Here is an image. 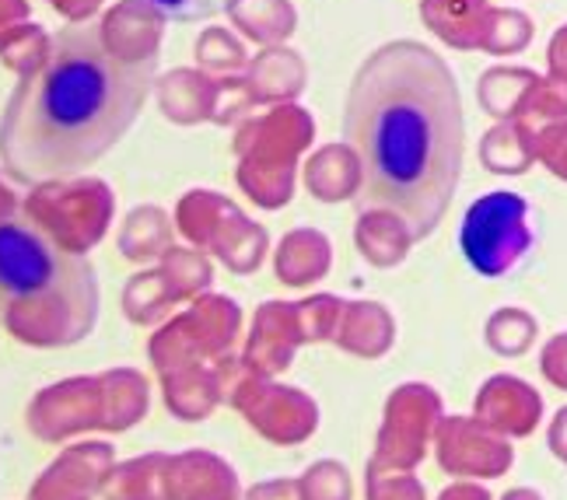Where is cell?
I'll use <instances>...</instances> for the list:
<instances>
[{
  "label": "cell",
  "mask_w": 567,
  "mask_h": 500,
  "mask_svg": "<svg viewBox=\"0 0 567 500\" xmlns=\"http://www.w3.org/2000/svg\"><path fill=\"white\" fill-rule=\"evenodd\" d=\"M554 67L557 71H567V32L557 35V42H554Z\"/></svg>",
  "instance_id": "cell-9"
},
{
  "label": "cell",
  "mask_w": 567,
  "mask_h": 500,
  "mask_svg": "<svg viewBox=\"0 0 567 500\" xmlns=\"http://www.w3.org/2000/svg\"><path fill=\"white\" fill-rule=\"evenodd\" d=\"M484 158L491 165V171H526L529 165V147H522V137L515 129H494L487 137V147H484Z\"/></svg>",
  "instance_id": "cell-6"
},
{
  "label": "cell",
  "mask_w": 567,
  "mask_h": 500,
  "mask_svg": "<svg viewBox=\"0 0 567 500\" xmlns=\"http://www.w3.org/2000/svg\"><path fill=\"white\" fill-rule=\"evenodd\" d=\"M155 74L158 56H123L102 21L60 29L0 116V165L25 186L92 168L137 123Z\"/></svg>",
  "instance_id": "cell-2"
},
{
  "label": "cell",
  "mask_w": 567,
  "mask_h": 500,
  "mask_svg": "<svg viewBox=\"0 0 567 500\" xmlns=\"http://www.w3.org/2000/svg\"><path fill=\"white\" fill-rule=\"evenodd\" d=\"M480 14H484L480 0H427V21L434 25V32L460 42V46L476 42Z\"/></svg>",
  "instance_id": "cell-5"
},
{
  "label": "cell",
  "mask_w": 567,
  "mask_h": 500,
  "mask_svg": "<svg viewBox=\"0 0 567 500\" xmlns=\"http://www.w3.org/2000/svg\"><path fill=\"white\" fill-rule=\"evenodd\" d=\"M343 140L358 162L361 213H392L410 242L427 238L445 221L466 155L452 67L413 39L379 46L347 88Z\"/></svg>",
  "instance_id": "cell-1"
},
{
  "label": "cell",
  "mask_w": 567,
  "mask_h": 500,
  "mask_svg": "<svg viewBox=\"0 0 567 500\" xmlns=\"http://www.w3.org/2000/svg\"><path fill=\"white\" fill-rule=\"evenodd\" d=\"M0 319L39 346L78 343L99 319V273L32 217L0 213Z\"/></svg>",
  "instance_id": "cell-3"
},
{
  "label": "cell",
  "mask_w": 567,
  "mask_h": 500,
  "mask_svg": "<svg viewBox=\"0 0 567 500\" xmlns=\"http://www.w3.org/2000/svg\"><path fill=\"white\" fill-rule=\"evenodd\" d=\"M144 4L176 21H204L231 8V0H144Z\"/></svg>",
  "instance_id": "cell-7"
},
{
  "label": "cell",
  "mask_w": 567,
  "mask_h": 500,
  "mask_svg": "<svg viewBox=\"0 0 567 500\" xmlns=\"http://www.w3.org/2000/svg\"><path fill=\"white\" fill-rule=\"evenodd\" d=\"M543 155H547V162L554 165V171L567 176V126L564 129H554V134L547 137V147H543Z\"/></svg>",
  "instance_id": "cell-8"
},
{
  "label": "cell",
  "mask_w": 567,
  "mask_h": 500,
  "mask_svg": "<svg viewBox=\"0 0 567 500\" xmlns=\"http://www.w3.org/2000/svg\"><path fill=\"white\" fill-rule=\"evenodd\" d=\"M529 204L518 192H487L480 197L460 228V246L466 263L484 277L512 273L533 249Z\"/></svg>",
  "instance_id": "cell-4"
}]
</instances>
